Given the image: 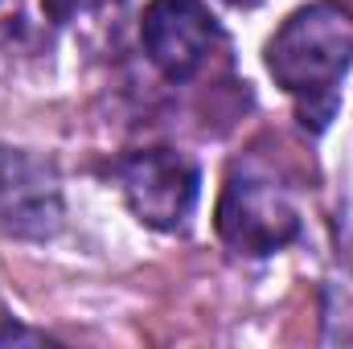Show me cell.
Listing matches in <instances>:
<instances>
[{"label":"cell","instance_id":"6da1fadb","mask_svg":"<svg viewBox=\"0 0 353 349\" xmlns=\"http://www.w3.org/2000/svg\"><path fill=\"white\" fill-rule=\"evenodd\" d=\"M353 66V12L316 0L296 8L267 41V70L275 87L296 99L300 123L325 132L337 111V83Z\"/></svg>","mask_w":353,"mask_h":349},{"label":"cell","instance_id":"7a4b0ae2","mask_svg":"<svg viewBox=\"0 0 353 349\" xmlns=\"http://www.w3.org/2000/svg\"><path fill=\"white\" fill-rule=\"evenodd\" d=\"M214 222H218V239L234 255H247V259L279 255L304 230V218L296 201L288 197V189L251 173H234L222 185Z\"/></svg>","mask_w":353,"mask_h":349},{"label":"cell","instance_id":"3957f363","mask_svg":"<svg viewBox=\"0 0 353 349\" xmlns=\"http://www.w3.org/2000/svg\"><path fill=\"white\" fill-rule=\"evenodd\" d=\"M115 177H119V193H123L128 210L144 226L165 230V235L189 226L197 197H201V173L185 152H176V148L128 152Z\"/></svg>","mask_w":353,"mask_h":349},{"label":"cell","instance_id":"277c9868","mask_svg":"<svg viewBox=\"0 0 353 349\" xmlns=\"http://www.w3.org/2000/svg\"><path fill=\"white\" fill-rule=\"evenodd\" d=\"M62 222L66 201L54 165L25 148L0 144V235L46 243L62 230Z\"/></svg>","mask_w":353,"mask_h":349},{"label":"cell","instance_id":"5b68a950","mask_svg":"<svg viewBox=\"0 0 353 349\" xmlns=\"http://www.w3.org/2000/svg\"><path fill=\"white\" fill-rule=\"evenodd\" d=\"M144 50L169 83H189L205 70L222 41L214 12L201 0H148L140 21Z\"/></svg>","mask_w":353,"mask_h":349},{"label":"cell","instance_id":"8992f818","mask_svg":"<svg viewBox=\"0 0 353 349\" xmlns=\"http://www.w3.org/2000/svg\"><path fill=\"white\" fill-rule=\"evenodd\" d=\"M107 4H115V0H41L46 17L58 21V25H70V21H79V17H87V12L107 8Z\"/></svg>","mask_w":353,"mask_h":349},{"label":"cell","instance_id":"52a82bcc","mask_svg":"<svg viewBox=\"0 0 353 349\" xmlns=\"http://www.w3.org/2000/svg\"><path fill=\"white\" fill-rule=\"evenodd\" d=\"M4 341H37V346H41L46 337L33 333V329H21V325H0V346H4Z\"/></svg>","mask_w":353,"mask_h":349},{"label":"cell","instance_id":"ba28073f","mask_svg":"<svg viewBox=\"0 0 353 349\" xmlns=\"http://www.w3.org/2000/svg\"><path fill=\"white\" fill-rule=\"evenodd\" d=\"M230 4H259V0H230Z\"/></svg>","mask_w":353,"mask_h":349}]
</instances>
